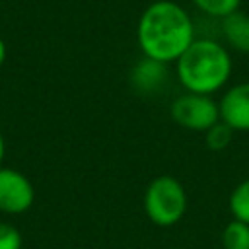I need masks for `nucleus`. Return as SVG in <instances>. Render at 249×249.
<instances>
[{"instance_id": "nucleus-9", "label": "nucleus", "mask_w": 249, "mask_h": 249, "mask_svg": "<svg viewBox=\"0 0 249 249\" xmlns=\"http://www.w3.org/2000/svg\"><path fill=\"white\" fill-rule=\"evenodd\" d=\"M224 249H249V224L231 218L222 231Z\"/></svg>"}, {"instance_id": "nucleus-6", "label": "nucleus", "mask_w": 249, "mask_h": 249, "mask_svg": "<svg viewBox=\"0 0 249 249\" xmlns=\"http://www.w3.org/2000/svg\"><path fill=\"white\" fill-rule=\"evenodd\" d=\"M220 121H224L233 132L249 130V82H239L228 88L220 101Z\"/></svg>"}, {"instance_id": "nucleus-13", "label": "nucleus", "mask_w": 249, "mask_h": 249, "mask_svg": "<svg viewBox=\"0 0 249 249\" xmlns=\"http://www.w3.org/2000/svg\"><path fill=\"white\" fill-rule=\"evenodd\" d=\"M23 237L19 230L8 222H0V249H21Z\"/></svg>"}, {"instance_id": "nucleus-7", "label": "nucleus", "mask_w": 249, "mask_h": 249, "mask_svg": "<svg viewBox=\"0 0 249 249\" xmlns=\"http://www.w3.org/2000/svg\"><path fill=\"white\" fill-rule=\"evenodd\" d=\"M167 80V64L142 56L130 70V84L138 93H154Z\"/></svg>"}, {"instance_id": "nucleus-5", "label": "nucleus", "mask_w": 249, "mask_h": 249, "mask_svg": "<svg viewBox=\"0 0 249 249\" xmlns=\"http://www.w3.org/2000/svg\"><path fill=\"white\" fill-rule=\"evenodd\" d=\"M33 183L18 169L0 165V212L23 214L33 206Z\"/></svg>"}, {"instance_id": "nucleus-8", "label": "nucleus", "mask_w": 249, "mask_h": 249, "mask_svg": "<svg viewBox=\"0 0 249 249\" xmlns=\"http://www.w3.org/2000/svg\"><path fill=\"white\" fill-rule=\"evenodd\" d=\"M220 31L228 49L235 53H249V16L233 12L220 19Z\"/></svg>"}, {"instance_id": "nucleus-15", "label": "nucleus", "mask_w": 249, "mask_h": 249, "mask_svg": "<svg viewBox=\"0 0 249 249\" xmlns=\"http://www.w3.org/2000/svg\"><path fill=\"white\" fill-rule=\"evenodd\" d=\"M4 154H6V140H4V134H2V130H0V165H2V161H4Z\"/></svg>"}, {"instance_id": "nucleus-2", "label": "nucleus", "mask_w": 249, "mask_h": 249, "mask_svg": "<svg viewBox=\"0 0 249 249\" xmlns=\"http://www.w3.org/2000/svg\"><path fill=\"white\" fill-rule=\"evenodd\" d=\"M233 60L230 49L216 39H195L175 60V76L185 91L212 95L231 78Z\"/></svg>"}, {"instance_id": "nucleus-3", "label": "nucleus", "mask_w": 249, "mask_h": 249, "mask_svg": "<svg viewBox=\"0 0 249 249\" xmlns=\"http://www.w3.org/2000/svg\"><path fill=\"white\" fill-rule=\"evenodd\" d=\"M189 206L187 191L179 179L171 175H158L144 193V212L148 220L160 228H169L181 222Z\"/></svg>"}, {"instance_id": "nucleus-4", "label": "nucleus", "mask_w": 249, "mask_h": 249, "mask_svg": "<svg viewBox=\"0 0 249 249\" xmlns=\"http://www.w3.org/2000/svg\"><path fill=\"white\" fill-rule=\"evenodd\" d=\"M169 115L179 126L195 132H206L220 121V109L212 95L191 91H185L171 101Z\"/></svg>"}, {"instance_id": "nucleus-12", "label": "nucleus", "mask_w": 249, "mask_h": 249, "mask_svg": "<svg viewBox=\"0 0 249 249\" xmlns=\"http://www.w3.org/2000/svg\"><path fill=\"white\" fill-rule=\"evenodd\" d=\"M231 138H233V130H231L224 121H218L216 124H212V126L204 132V142H206V146H208L210 150H214V152H220V150L228 148L230 142H231Z\"/></svg>"}, {"instance_id": "nucleus-1", "label": "nucleus", "mask_w": 249, "mask_h": 249, "mask_svg": "<svg viewBox=\"0 0 249 249\" xmlns=\"http://www.w3.org/2000/svg\"><path fill=\"white\" fill-rule=\"evenodd\" d=\"M195 39V23L189 12L173 0L148 4L136 23V41L142 56L163 64H175Z\"/></svg>"}, {"instance_id": "nucleus-11", "label": "nucleus", "mask_w": 249, "mask_h": 249, "mask_svg": "<svg viewBox=\"0 0 249 249\" xmlns=\"http://www.w3.org/2000/svg\"><path fill=\"white\" fill-rule=\"evenodd\" d=\"M191 4L198 12L210 16V18L222 19V18L237 12L241 6V0H191Z\"/></svg>"}, {"instance_id": "nucleus-10", "label": "nucleus", "mask_w": 249, "mask_h": 249, "mask_svg": "<svg viewBox=\"0 0 249 249\" xmlns=\"http://www.w3.org/2000/svg\"><path fill=\"white\" fill-rule=\"evenodd\" d=\"M230 212L235 220L249 224V177L237 183L230 195Z\"/></svg>"}, {"instance_id": "nucleus-14", "label": "nucleus", "mask_w": 249, "mask_h": 249, "mask_svg": "<svg viewBox=\"0 0 249 249\" xmlns=\"http://www.w3.org/2000/svg\"><path fill=\"white\" fill-rule=\"evenodd\" d=\"M6 56H8V47H6V41L0 37V68L4 66V62H6Z\"/></svg>"}]
</instances>
